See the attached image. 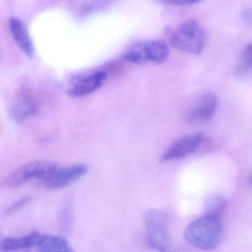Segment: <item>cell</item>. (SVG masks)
Instances as JSON below:
<instances>
[{
	"instance_id": "1",
	"label": "cell",
	"mask_w": 252,
	"mask_h": 252,
	"mask_svg": "<svg viewBox=\"0 0 252 252\" xmlns=\"http://www.w3.org/2000/svg\"><path fill=\"white\" fill-rule=\"evenodd\" d=\"M185 238L189 244L200 250H216L223 238L221 220L204 215L188 225L185 229Z\"/></svg>"
},
{
	"instance_id": "2",
	"label": "cell",
	"mask_w": 252,
	"mask_h": 252,
	"mask_svg": "<svg viewBox=\"0 0 252 252\" xmlns=\"http://www.w3.org/2000/svg\"><path fill=\"white\" fill-rule=\"evenodd\" d=\"M147 241L158 252H176L169 232L166 215L158 210H150L145 216Z\"/></svg>"
},
{
	"instance_id": "3",
	"label": "cell",
	"mask_w": 252,
	"mask_h": 252,
	"mask_svg": "<svg viewBox=\"0 0 252 252\" xmlns=\"http://www.w3.org/2000/svg\"><path fill=\"white\" fill-rule=\"evenodd\" d=\"M170 43L176 50L189 54L198 55L205 47V32L196 21H186L171 32Z\"/></svg>"
},
{
	"instance_id": "4",
	"label": "cell",
	"mask_w": 252,
	"mask_h": 252,
	"mask_svg": "<svg viewBox=\"0 0 252 252\" xmlns=\"http://www.w3.org/2000/svg\"><path fill=\"white\" fill-rule=\"evenodd\" d=\"M58 168L59 166L53 161L45 160L30 161L7 176L4 179V185L16 188L31 181L38 180L44 182Z\"/></svg>"
},
{
	"instance_id": "5",
	"label": "cell",
	"mask_w": 252,
	"mask_h": 252,
	"mask_svg": "<svg viewBox=\"0 0 252 252\" xmlns=\"http://www.w3.org/2000/svg\"><path fill=\"white\" fill-rule=\"evenodd\" d=\"M39 110V103L33 93L28 89L16 92L10 107L9 116L16 124H22L35 116Z\"/></svg>"
},
{
	"instance_id": "6",
	"label": "cell",
	"mask_w": 252,
	"mask_h": 252,
	"mask_svg": "<svg viewBox=\"0 0 252 252\" xmlns=\"http://www.w3.org/2000/svg\"><path fill=\"white\" fill-rule=\"evenodd\" d=\"M88 166L77 164L68 167L58 168L43 183L50 190L63 189L79 180L88 171Z\"/></svg>"
},
{
	"instance_id": "7",
	"label": "cell",
	"mask_w": 252,
	"mask_h": 252,
	"mask_svg": "<svg viewBox=\"0 0 252 252\" xmlns=\"http://www.w3.org/2000/svg\"><path fill=\"white\" fill-rule=\"evenodd\" d=\"M107 75L97 71L90 75L73 78L69 83L66 93L72 97H84L98 90L106 81Z\"/></svg>"
},
{
	"instance_id": "8",
	"label": "cell",
	"mask_w": 252,
	"mask_h": 252,
	"mask_svg": "<svg viewBox=\"0 0 252 252\" xmlns=\"http://www.w3.org/2000/svg\"><path fill=\"white\" fill-rule=\"evenodd\" d=\"M204 139V135L201 133L188 135L180 138L173 142L162 154L161 161H176L191 155L198 149Z\"/></svg>"
},
{
	"instance_id": "9",
	"label": "cell",
	"mask_w": 252,
	"mask_h": 252,
	"mask_svg": "<svg viewBox=\"0 0 252 252\" xmlns=\"http://www.w3.org/2000/svg\"><path fill=\"white\" fill-rule=\"evenodd\" d=\"M219 105V98L213 93L201 96L189 109L185 120L188 124H199L210 121L214 116Z\"/></svg>"
},
{
	"instance_id": "10",
	"label": "cell",
	"mask_w": 252,
	"mask_h": 252,
	"mask_svg": "<svg viewBox=\"0 0 252 252\" xmlns=\"http://www.w3.org/2000/svg\"><path fill=\"white\" fill-rule=\"evenodd\" d=\"M9 29L13 39L27 57L32 59L35 54L33 43L25 24L16 17H10L8 22Z\"/></svg>"
},
{
	"instance_id": "11",
	"label": "cell",
	"mask_w": 252,
	"mask_h": 252,
	"mask_svg": "<svg viewBox=\"0 0 252 252\" xmlns=\"http://www.w3.org/2000/svg\"><path fill=\"white\" fill-rule=\"evenodd\" d=\"M35 248L38 252H75L66 238L54 235H40Z\"/></svg>"
},
{
	"instance_id": "12",
	"label": "cell",
	"mask_w": 252,
	"mask_h": 252,
	"mask_svg": "<svg viewBox=\"0 0 252 252\" xmlns=\"http://www.w3.org/2000/svg\"><path fill=\"white\" fill-rule=\"evenodd\" d=\"M40 235L32 232L22 237L6 238L0 241V252H16L35 248Z\"/></svg>"
},
{
	"instance_id": "13",
	"label": "cell",
	"mask_w": 252,
	"mask_h": 252,
	"mask_svg": "<svg viewBox=\"0 0 252 252\" xmlns=\"http://www.w3.org/2000/svg\"><path fill=\"white\" fill-rule=\"evenodd\" d=\"M145 62L164 63L168 59L169 49L166 43L161 41H149L142 42Z\"/></svg>"
},
{
	"instance_id": "14",
	"label": "cell",
	"mask_w": 252,
	"mask_h": 252,
	"mask_svg": "<svg viewBox=\"0 0 252 252\" xmlns=\"http://www.w3.org/2000/svg\"><path fill=\"white\" fill-rule=\"evenodd\" d=\"M226 200L219 194H211L204 200V210L205 216L221 219L226 208Z\"/></svg>"
},
{
	"instance_id": "15",
	"label": "cell",
	"mask_w": 252,
	"mask_h": 252,
	"mask_svg": "<svg viewBox=\"0 0 252 252\" xmlns=\"http://www.w3.org/2000/svg\"><path fill=\"white\" fill-rule=\"evenodd\" d=\"M124 59L128 63L134 64H142L146 63L144 57L143 49H142V42L136 43L132 45L127 51L124 53Z\"/></svg>"
},
{
	"instance_id": "16",
	"label": "cell",
	"mask_w": 252,
	"mask_h": 252,
	"mask_svg": "<svg viewBox=\"0 0 252 252\" xmlns=\"http://www.w3.org/2000/svg\"><path fill=\"white\" fill-rule=\"evenodd\" d=\"M252 72V44L247 46L241 57V63L235 71L238 77H243Z\"/></svg>"
},
{
	"instance_id": "17",
	"label": "cell",
	"mask_w": 252,
	"mask_h": 252,
	"mask_svg": "<svg viewBox=\"0 0 252 252\" xmlns=\"http://www.w3.org/2000/svg\"><path fill=\"white\" fill-rule=\"evenodd\" d=\"M72 208L70 204H66L61 213V225L63 229L67 230L72 223Z\"/></svg>"
},
{
	"instance_id": "18",
	"label": "cell",
	"mask_w": 252,
	"mask_h": 252,
	"mask_svg": "<svg viewBox=\"0 0 252 252\" xmlns=\"http://www.w3.org/2000/svg\"><path fill=\"white\" fill-rule=\"evenodd\" d=\"M155 1L166 5L189 6L198 4L203 0H155Z\"/></svg>"
},
{
	"instance_id": "19",
	"label": "cell",
	"mask_w": 252,
	"mask_h": 252,
	"mask_svg": "<svg viewBox=\"0 0 252 252\" xmlns=\"http://www.w3.org/2000/svg\"><path fill=\"white\" fill-rule=\"evenodd\" d=\"M31 201V198L30 197H25V198H21V199L18 200L16 202L13 203L12 205H10L7 208V210H6V213L10 215L16 213V212L19 211V210L25 207L27 204H29Z\"/></svg>"
},
{
	"instance_id": "20",
	"label": "cell",
	"mask_w": 252,
	"mask_h": 252,
	"mask_svg": "<svg viewBox=\"0 0 252 252\" xmlns=\"http://www.w3.org/2000/svg\"><path fill=\"white\" fill-rule=\"evenodd\" d=\"M242 19L244 23L252 28V7L246 9L242 13Z\"/></svg>"
},
{
	"instance_id": "21",
	"label": "cell",
	"mask_w": 252,
	"mask_h": 252,
	"mask_svg": "<svg viewBox=\"0 0 252 252\" xmlns=\"http://www.w3.org/2000/svg\"><path fill=\"white\" fill-rule=\"evenodd\" d=\"M91 1L96 3V4H111V3L115 2V1H118V0H91Z\"/></svg>"
},
{
	"instance_id": "22",
	"label": "cell",
	"mask_w": 252,
	"mask_h": 252,
	"mask_svg": "<svg viewBox=\"0 0 252 252\" xmlns=\"http://www.w3.org/2000/svg\"><path fill=\"white\" fill-rule=\"evenodd\" d=\"M250 184L252 185V176H251V178H250Z\"/></svg>"
},
{
	"instance_id": "23",
	"label": "cell",
	"mask_w": 252,
	"mask_h": 252,
	"mask_svg": "<svg viewBox=\"0 0 252 252\" xmlns=\"http://www.w3.org/2000/svg\"><path fill=\"white\" fill-rule=\"evenodd\" d=\"M1 120H0V131H1Z\"/></svg>"
}]
</instances>
